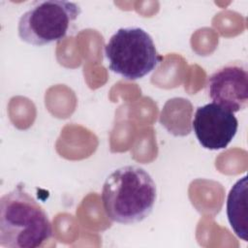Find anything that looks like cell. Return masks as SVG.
Masks as SVG:
<instances>
[{
    "mask_svg": "<svg viewBox=\"0 0 248 248\" xmlns=\"http://www.w3.org/2000/svg\"><path fill=\"white\" fill-rule=\"evenodd\" d=\"M157 198L156 184L151 175L138 166H124L106 179L102 202L107 217L119 224L143 221L152 212Z\"/></svg>",
    "mask_w": 248,
    "mask_h": 248,
    "instance_id": "1",
    "label": "cell"
},
{
    "mask_svg": "<svg viewBox=\"0 0 248 248\" xmlns=\"http://www.w3.org/2000/svg\"><path fill=\"white\" fill-rule=\"evenodd\" d=\"M52 236L51 222L41 204L17 185L0 199V245L37 248Z\"/></svg>",
    "mask_w": 248,
    "mask_h": 248,
    "instance_id": "2",
    "label": "cell"
},
{
    "mask_svg": "<svg viewBox=\"0 0 248 248\" xmlns=\"http://www.w3.org/2000/svg\"><path fill=\"white\" fill-rule=\"evenodd\" d=\"M111 72L129 80L143 78L162 61L152 37L140 27L119 28L105 46Z\"/></svg>",
    "mask_w": 248,
    "mask_h": 248,
    "instance_id": "3",
    "label": "cell"
},
{
    "mask_svg": "<svg viewBox=\"0 0 248 248\" xmlns=\"http://www.w3.org/2000/svg\"><path fill=\"white\" fill-rule=\"evenodd\" d=\"M81 13L78 4L69 1H37L19 18L21 41L36 46L59 42Z\"/></svg>",
    "mask_w": 248,
    "mask_h": 248,
    "instance_id": "4",
    "label": "cell"
},
{
    "mask_svg": "<svg viewBox=\"0 0 248 248\" xmlns=\"http://www.w3.org/2000/svg\"><path fill=\"white\" fill-rule=\"evenodd\" d=\"M192 127L202 147L218 150L226 148L232 140L238 121L233 112L212 102L197 108Z\"/></svg>",
    "mask_w": 248,
    "mask_h": 248,
    "instance_id": "5",
    "label": "cell"
},
{
    "mask_svg": "<svg viewBox=\"0 0 248 248\" xmlns=\"http://www.w3.org/2000/svg\"><path fill=\"white\" fill-rule=\"evenodd\" d=\"M209 98L213 103L237 112L248 105V73L241 63H229L215 71L207 82Z\"/></svg>",
    "mask_w": 248,
    "mask_h": 248,
    "instance_id": "6",
    "label": "cell"
},
{
    "mask_svg": "<svg viewBox=\"0 0 248 248\" xmlns=\"http://www.w3.org/2000/svg\"><path fill=\"white\" fill-rule=\"evenodd\" d=\"M227 215L234 233L244 241H248V210H247V176L237 180L228 195Z\"/></svg>",
    "mask_w": 248,
    "mask_h": 248,
    "instance_id": "7",
    "label": "cell"
}]
</instances>
